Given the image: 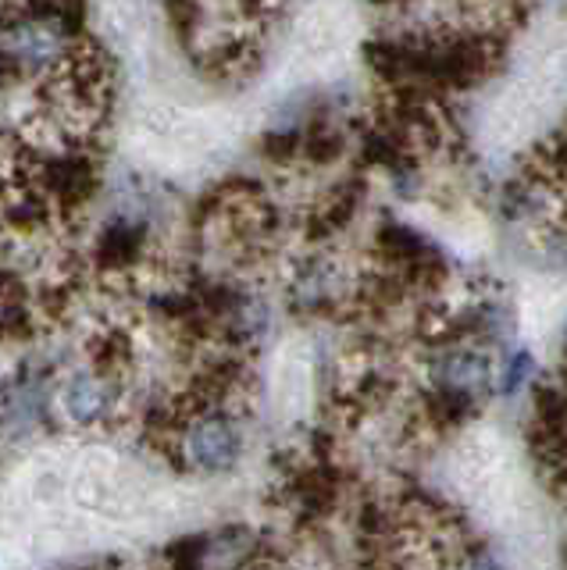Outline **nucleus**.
I'll return each instance as SVG.
<instances>
[{
	"label": "nucleus",
	"mask_w": 567,
	"mask_h": 570,
	"mask_svg": "<svg viewBox=\"0 0 567 570\" xmlns=\"http://www.w3.org/2000/svg\"><path fill=\"white\" fill-rule=\"evenodd\" d=\"M65 22L58 11L26 8L0 29V61L14 71H43L61 61L65 53Z\"/></svg>",
	"instance_id": "f03ea898"
},
{
	"label": "nucleus",
	"mask_w": 567,
	"mask_h": 570,
	"mask_svg": "<svg viewBox=\"0 0 567 570\" xmlns=\"http://www.w3.org/2000/svg\"><path fill=\"white\" fill-rule=\"evenodd\" d=\"M453 570H507L500 560L492 557L489 549H482V546H465L453 557V563H450Z\"/></svg>",
	"instance_id": "423d86ee"
},
{
	"label": "nucleus",
	"mask_w": 567,
	"mask_h": 570,
	"mask_svg": "<svg viewBox=\"0 0 567 570\" xmlns=\"http://www.w3.org/2000/svg\"><path fill=\"white\" fill-rule=\"evenodd\" d=\"M97 267L108 278H129L139 264H147V228L136 222H111L97 239Z\"/></svg>",
	"instance_id": "20e7f679"
},
{
	"label": "nucleus",
	"mask_w": 567,
	"mask_h": 570,
	"mask_svg": "<svg viewBox=\"0 0 567 570\" xmlns=\"http://www.w3.org/2000/svg\"><path fill=\"white\" fill-rule=\"evenodd\" d=\"M361 282H353L350 272L332 257H311L296 267L290 296L296 303V311L304 314H335L346 311L350 299H358Z\"/></svg>",
	"instance_id": "7ed1b4c3"
},
{
	"label": "nucleus",
	"mask_w": 567,
	"mask_h": 570,
	"mask_svg": "<svg viewBox=\"0 0 567 570\" xmlns=\"http://www.w3.org/2000/svg\"><path fill=\"white\" fill-rule=\"evenodd\" d=\"M531 374H536V356H531L528 350H514L504 361V367L496 371V385L492 389L500 392V396H514V392L528 385Z\"/></svg>",
	"instance_id": "39448f33"
},
{
	"label": "nucleus",
	"mask_w": 567,
	"mask_h": 570,
	"mask_svg": "<svg viewBox=\"0 0 567 570\" xmlns=\"http://www.w3.org/2000/svg\"><path fill=\"white\" fill-rule=\"evenodd\" d=\"M126 382L118 374H104L97 367H79L58 385L55 392V406L58 414L72 424L90 432V428H111L126 406Z\"/></svg>",
	"instance_id": "f257e3e1"
}]
</instances>
